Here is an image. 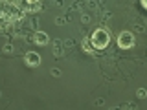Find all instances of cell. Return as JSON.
I'll return each instance as SVG.
<instances>
[{"label": "cell", "instance_id": "1", "mask_svg": "<svg viewBox=\"0 0 147 110\" xmlns=\"http://www.w3.org/2000/svg\"><path fill=\"white\" fill-rule=\"evenodd\" d=\"M90 42H92V46H94V48H98V50L107 48L109 42H110V35H109V31L105 30V28H98V30L92 33Z\"/></svg>", "mask_w": 147, "mask_h": 110}, {"label": "cell", "instance_id": "2", "mask_svg": "<svg viewBox=\"0 0 147 110\" xmlns=\"http://www.w3.org/2000/svg\"><path fill=\"white\" fill-rule=\"evenodd\" d=\"M118 46L123 50H129L134 46V35L131 33V31H121L118 37Z\"/></svg>", "mask_w": 147, "mask_h": 110}, {"label": "cell", "instance_id": "3", "mask_svg": "<svg viewBox=\"0 0 147 110\" xmlns=\"http://www.w3.org/2000/svg\"><path fill=\"white\" fill-rule=\"evenodd\" d=\"M40 6V0H20V9L22 11H35Z\"/></svg>", "mask_w": 147, "mask_h": 110}, {"label": "cell", "instance_id": "4", "mask_svg": "<svg viewBox=\"0 0 147 110\" xmlns=\"http://www.w3.org/2000/svg\"><path fill=\"white\" fill-rule=\"evenodd\" d=\"M26 64L28 66H39L40 64V55L37 53V52H28L26 53Z\"/></svg>", "mask_w": 147, "mask_h": 110}, {"label": "cell", "instance_id": "5", "mask_svg": "<svg viewBox=\"0 0 147 110\" xmlns=\"http://www.w3.org/2000/svg\"><path fill=\"white\" fill-rule=\"evenodd\" d=\"M33 40H35V44L44 46V44L50 42V37H48V33H44V31H37L35 37H33Z\"/></svg>", "mask_w": 147, "mask_h": 110}, {"label": "cell", "instance_id": "6", "mask_svg": "<svg viewBox=\"0 0 147 110\" xmlns=\"http://www.w3.org/2000/svg\"><path fill=\"white\" fill-rule=\"evenodd\" d=\"M145 95H147V92H145L144 88H140V90H138V97H145Z\"/></svg>", "mask_w": 147, "mask_h": 110}, {"label": "cell", "instance_id": "7", "mask_svg": "<svg viewBox=\"0 0 147 110\" xmlns=\"http://www.w3.org/2000/svg\"><path fill=\"white\" fill-rule=\"evenodd\" d=\"M83 46H85V52H92V48H90L88 40H85V42H83Z\"/></svg>", "mask_w": 147, "mask_h": 110}, {"label": "cell", "instance_id": "8", "mask_svg": "<svg viewBox=\"0 0 147 110\" xmlns=\"http://www.w3.org/2000/svg\"><path fill=\"white\" fill-rule=\"evenodd\" d=\"M142 6H144V7L147 9V0H142Z\"/></svg>", "mask_w": 147, "mask_h": 110}]
</instances>
